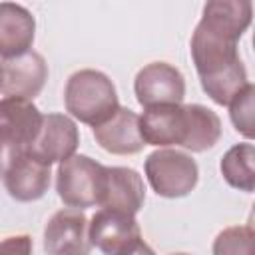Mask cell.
Wrapping results in <instances>:
<instances>
[{
	"instance_id": "13",
	"label": "cell",
	"mask_w": 255,
	"mask_h": 255,
	"mask_svg": "<svg viewBox=\"0 0 255 255\" xmlns=\"http://www.w3.org/2000/svg\"><path fill=\"white\" fill-rule=\"evenodd\" d=\"M36 20L32 12L16 2H0V58H14L32 48Z\"/></svg>"
},
{
	"instance_id": "5",
	"label": "cell",
	"mask_w": 255,
	"mask_h": 255,
	"mask_svg": "<svg viewBox=\"0 0 255 255\" xmlns=\"http://www.w3.org/2000/svg\"><path fill=\"white\" fill-rule=\"evenodd\" d=\"M133 92L137 104L145 110L155 106H175L185 98V78L167 62H151L135 74Z\"/></svg>"
},
{
	"instance_id": "11",
	"label": "cell",
	"mask_w": 255,
	"mask_h": 255,
	"mask_svg": "<svg viewBox=\"0 0 255 255\" xmlns=\"http://www.w3.org/2000/svg\"><path fill=\"white\" fill-rule=\"evenodd\" d=\"M92 133L98 145L114 155H133L145 145L139 131V116L122 106L106 122L92 128Z\"/></svg>"
},
{
	"instance_id": "7",
	"label": "cell",
	"mask_w": 255,
	"mask_h": 255,
	"mask_svg": "<svg viewBox=\"0 0 255 255\" xmlns=\"http://www.w3.org/2000/svg\"><path fill=\"white\" fill-rule=\"evenodd\" d=\"M48 80V64L42 54L28 50L0 62V94L6 98L34 100Z\"/></svg>"
},
{
	"instance_id": "19",
	"label": "cell",
	"mask_w": 255,
	"mask_h": 255,
	"mask_svg": "<svg viewBox=\"0 0 255 255\" xmlns=\"http://www.w3.org/2000/svg\"><path fill=\"white\" fill-rule=\"evenodd\" d=\"M253 96L255 88L253 84H247L241 94L235 96V100L229 104V118L235 126V129L245 135L247 139H253L255 135V126H253Z\"/></svg>"
},
{
	"instance_id": "18",
	"label": "cell",
	"mask_w": 255,
	"mask_h": 255,
	"mask_svg": "<svg viewBox=\"0 0 255 255\" xmlns=\"http://www.w3.org/2000/svg\"><path fill=\"white\" fill-rule=\"evenodd\" d=\"M253 227L231 225L213 239V255H253Z\"/></svg>"
},
{
	"instance_id": "2",
	"label": "cell",
	"mask_w": 255,
	"mask_h": 255,
	"mask_svg": "<svg viewBox=\"0 0 255 255\" xmlns=\"http://www.w3.org/2000/svg\"><path fill=\"white\" fill-rule=\"evenodd\" d=\"M64 106L70 116L96 128L120 108V102L110 76L94 68H84L68 78L64 88Z\"/></svg>"
},
{
	"instance_id": "20",
	"label": "cell",
	"mask_w": 255,
	"mask_h": 255,
	"mask_svg": "<svg viewBox=\"0 0 255 255\" xmlns=\"http://www.w3.org/2000/svg\"><path fill=\"white\" fill-rule=\"evenodd\" d=\"M22 153H24V147L0 129V177H4L8 173V169L14 165V161Z\"/></svg>"
},
{
	"instance_id": "9",
	"label": "cell",
	"mask_w": 255,
	"mask_h": 255,
	"mask_svg": "<svg viewBox=\"0 0 255 255\" xmlns=\"http://www.w3.org/2000/svg\"><path fill=\"white\" fill-rule=\"evenodd\" d=\"M90 241L104 255H120L141 239L135 215L114 209H100L90 219Z\"/></svg>"
},
{
	"instance_id": "21",
	"label": "cell",
	"mask_w": 255,
	"mask_h": 255,
	"mask_svg": "<svg viewBox=\"0 0 255 255\" xmlns=\"http://www.w3.org/2000/svg\"><path fill=\"white\" fill-rule=\"evenodd\" d=\"M34 241L28 233L10 235L0 241V255H32Z\"/></svg>"
},
{
	"instance_id": "17",
	"label": "cell",
	"mask_w": 255,
	"mask_h": 255,
	"mask_svg": "<svg viewBox=\"0 0 255 255\" xmlns=\"http://www.w3.org/2000/svg\"><path fill=\"white\" fill-rule=\"evenodd\" d=\"M253 161H255V147L253 143H235L225 151L221 157L219 169L223 179L245 193H251L255 189V171H253Z\"/></svg>"
},
{
	"instance_id": "4",
	"label": "cell",
	"mask_w": 255,
	"mask_h": 255,
	"mask_svg": "<svg viewBox=\"0 0 255 255\" xmlns=\"http://www.w3.org/2000/svg\"><path fill=\"white\" fill-rule=\"evenodd\" d=\"M106 165L98 163L90 155L74 153L64 159L56 171V191L58 197L76 209H86L100 203L102 183Z\"/></svg>"
},
{
	"instance_id": "1",
	"label": "cell",
	"mask_w": 255,
	"mask_h": 255,
	"mask_svg": "<svg viewBox=\"0 0 255 255\" xmlns=\"http://www.w3.org/2000/svg\"><path fill=\"white\" fill-rule=\"evenodd\" d=\"M251 16L249 0H211L191 34L189 50L201 88L217 106H229L249 84L237 42L249 28Z\"/></svg>"
},
{
	"instance_id": "22",
	"label": "cell",
	"mask_w": 255,
	"mask_h": 255,
	"mask_svg": "<svg viewBox=\"0 0 255 255\" xmlns=\"http://www.w3.org/2000/svg\"><path fill=\"white\" fill-rule=\"evenodd\" d=\"M120 255H155V251H153L143 239H139L137 243H133L129 249H126V251L120 253Z\"/></svg>"
},
{
	"instance_id": "6",
	"label": "cell",
	"mask_w": 255,
	"mask_h": 255,
	"mask_svg": "<svg viewBox=\"0 0 255 255\" xmlns=\"http://www.w3.org/2000/svg\"><path fill=\"white\" fill-rule=\"evenodd\" d=\"M90 219L82 209L64 207L56 211L44 227L46 255H90Z\"/></svg>"
},
{
	"instance_id": "15",
	"label": "cell",
	"mask_w": 255,
	"mask_h": 255,
	"mask_svg": "<svg viewBox=\"0 0 255 255\" xmlns=\"http://www.w3.org/2000/svg\"><path fill=\"white\" fill-rule=\"evenodd\" d=\"M42 114L30 100L2 98L0 100V129L18 141L24 149L36 139L42 128Z\"/></svg>"
},
{
	"instance_id": "12",
	"label": "cell",
	"mask_w": 255,
	"mask_h": 255,
	"mask_svg": "<svg viewBox=\"0 0 255 255\" xmlns=\"http://www.w3.org/2000/svg\"><path fill=\"white\" fill-rule=\"evenodd\" d=\"M139 131L145 145H183L187 135L185 106H155L139 116Z\"/></svg>"
},
{
	"instance_id": "16",
	"label": "cell",
	"mask_w": 255,
	"mask_h": 255,
	"mask_svg": "<svg viewBox=\"0 0 255 255\" xmlns=\"http://www.w3.org/2000/svg\"><path fill=\"white\" fill-rule=\"evenodd\" d=\"M185 114H187V135L181 147L193 153L211 149L221 137L219 116L201 104H185Z\"/></svg>"
},
{
	"instance_id": "8",
	"label": "cell",
	"mask_w": 255,
	"mask_h": 255,
	"mask_svg": "<svg viewBox=\"0 0 255 255\" xmlns=\"http://www.w3.org/2000/svg\"><path fill=\"white\" fill-rule=\"evenodd\" d=\"M80 143L76 122L66 114H46L36 139L24 149L38 161L52 165L72 157Z\"/></svg>"
},
{
	"instance_id": "10",
	"label": "cell",
	"mask_w": 255,
	"mask_h": 255,
	"mask_svg": "<svg viewBox=\"0 0 255 255\" xmlns=\"http://www.w3.org/2000/svg\"><path fill=\"white\" fill-rule=\"evenodd\" d=\"M145 201V185L141 175L131 167L106 165L100 203L102 209H114L135 215Z\"/></svg>"
},
{
	"instance_id": "23",
	"label": "cell",
	"mask_w": 255,
	"mask_h": 255,
	"mask_svg": "<svg viewBox=\"0 0 255 255\" xmlns=\"http://www.w3.org/2000/svg\"><path fill=\"white\" fill-rule=\"evenodd\" d=\"M169 255H189V253H169Z\"/></svg>"
},
{
	"instance_id": "3",
	"label": "cell",
	"mask_w": 255,
	"mask_h": 255,
	"mask_svg": "<svg viewBox=\"0 0 255 255\" xmlns=\"http://www.w3.org/2000/svg\"><path fill=\"white\" fill-rule=\"evenodd\" d=\"M145 177L159 197L177 199L191 193L199 179V167L191 155L179 149H155L145 157Z\"/></svg>"
},
{
	"instance_id": "14",
	"label": "cell",
	"mask_w": 255,
	"mask_h": 255,
	"mask_svg": "<svg viewBox=\"0 0 255 255\" xmlns=\"http://www.w3.org/2000/svg\"><path fill=\"white\" fill-rule=\"evenodd\" d=\"M50 165L24 151L4 175V185L12 199L28 203L44 197L50 187Z\"/></svg>"
}]
</instances>
